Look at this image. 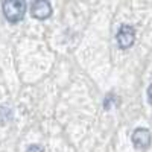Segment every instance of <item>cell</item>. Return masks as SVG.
<instances>
[{"label": "cell", "instance_id": "obj_4", "mask_svg": "<svg viewBox=\"0 0 152 152\" xmlns=\"http://www.w3.org/2000/svg\"><path fill=\"white\" fill-rule=\"evenodd\" d=\"M152 142V135L151 131L146 128H137L132 132V143L137 148H148Z\"/></svg>", "mask_w": 152, "mask_h": 152}, {"label": "cell", "instance_id": "obj_1", "mask_svg": "<svg viewBox=\"0 0 152 152\" xmlns=\"http://www.w3.org/2000/svg\"><path fill=\"white\" fill-rule=\"evenodd\" d=\"M2 9L9 23H17L26 14V3L23 0H6L3 2Z\"/></svg>", "mask_w": 152, "mask_h": 152}, {"label": "cell", "instance_id": "obj_3", "mask_svg": "<svg viewBox=\"0 0 152 152\" xmlns=\"http://www.w3.org/2000/svg\"><path fill=\"white\" fill-rule=\"evenodd\" d=\"M31 14L35 18L44 20V18L52 15V6H50V3L47 0H37L31 6Z\"/></svg>", "mask_w": 152, "mask_h": 152}, {"label": "cell", "instance_id": "obj_6", "mask_svg": "<svg viewBox=\"0 0 152 152\" xmlns=\"http://www.w3.org/2000/svg\"><path fill=\"white\" fill-rule=\"evenodd\" d=\"M26 152H44V151H43L40 146H31V148H29Z\"/></svg>", "mask_w": 152, "mask_h": 152}, {"label": "cell", "instance_id": "obj_5", "mask_svg": "<svg viewBox=\"0 0 152 152\" xmlns=\"http://www.w3.org/2000/svg\"><path fill=\"white\" fill-rule=\"evenodd\" d=\"M12 113L8 107H0V125H5L11 120Z\"/></svg>", "mask_w": 152, "mask_h": 152}, {"label": "cell", "instance_id": "obj_7", "mask_svg": "<svg viewBox=\"0 0 152 152\" xmlns=\"http://www.w3.org/2000/svg\"><path fill=\"white\" fill-rule=\"evenodd\" d=\"M148 99H149V102H151V105H152V85L148 88Z\"/></svg>", "mask_w": 152, "mask_h": 152}, {"label": "cell", "instance_id": "obj_2", "mask_svg": "<svg viewBox=\"0 0 152 152\" xmlns=\"http://www.w3.org/2000/svg\"><path fill=\"white\" fill-rule=\"evenodd\" d=\"M135 41V31L129 24H122L117 32V43L122 49H128Z\"/></svg>", "mask_w": 152, "mask_h": 152}]
</instances>
